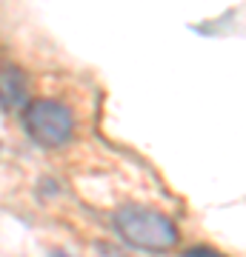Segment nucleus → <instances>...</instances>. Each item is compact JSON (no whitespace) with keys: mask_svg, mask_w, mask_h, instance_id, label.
Segmentation results:
<instances>
[{"mask_svg":"<svg viewBox=\"0 0 246 257\" xmlns=\"http://www.w3.org/2000/svg\"><path fill=\"white\" fill-rule=\"evenodd\" d=\"M115 229L123 243L140 251H169L178 246V229L175 223L155 209L146 206H123L115 211Z\"/></svg>","mask_w":246,"mask_h":257,"instance_id":"f257e3e1","label":"nucleus"},{"mask_svg":"<svg viewBox=\"0 0 246 257\" xmlns=\"http://www.w3.org/2000/svg\"><path fill=\"white\" fill-rule=\"evenodd\" d=\"M26 135L46 149L66 146L74 135V117L60 100H35L23 111Z\"/></svg>","mask_w":246,"mask_h":257,"instance_id":"f03ea898","label":"nucleus"},{"mask_svg":"<svg viewBox=\"0 0 246 257\" xmlns=\"http://www.w3.org/2000/svg\"><path fill=\"white\" fill-rule=\"evenodd\" d=\"M52 257H66V254H60V251H57V254H52Z\"/></svg>","mask_w":246,"mask_h":257,"instance_id":"20e7f679","label":"nucleus"},{"mask_svg":"<svg viewBox=\"0 0 246 257\" xmlns=\"http://www.w3.org/2000/svg\"><path fill=\"white\" fill-rule=\"evenodd\" d=\"M183 257H223V254L215 251V248H209V246H195V248H189Z\"/></svg>","mask_w":246,"mask_h":257,"instance_id":"7ed1b4c3","label":"nucleus"}]
</instances>
